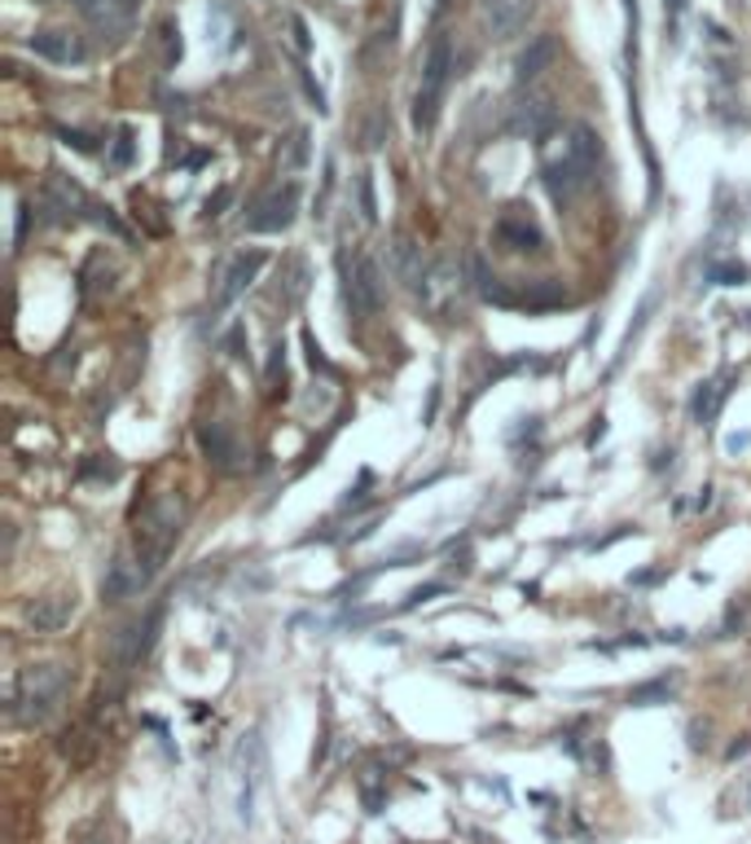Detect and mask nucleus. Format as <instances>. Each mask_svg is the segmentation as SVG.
I'll return each instance as SVG.
<instances>
[{
  "label": "nucleus",
  "mask_w": 751,
  "mask_h": 844,
  "mask_svg": "<svg viewBox=\"0 0 751 844\" xmlns=\"http://www.w3.org/2000/svg\"><path fill=\"white\" fill-rule=\"evenodd\" d=\"M448 79H453V44H448V35H435L426 57H422V84H417V97H413V128L417 132L435 128Z\"/></svg>",
  "instance_id": "f257e3e1"
},
{
  "label": "nucleus",
  "mask_w": 751,
  "mask_h": 844,
  "mask_svg": "<svg viewBox=\"0 0 751 844\" xmlns=\"http://www.w3.org/2000/svg\"><path fill=\"white\" fill-rule=\"evenodd\" d=\"M66 695V669L62 664H31L22 669L18 678V691H13V713L22 722H44Z\"/></svg>",
  "instance_id": "f03ea898"
},
{
  "label": "nucleus",
  "mask_w": 751,
  "mask_h": 844,
  "mask_svg": "<svg viewBox=\"0 0 751 844\" xmlns=\"http://www.w3.org/2000/svg\"><path fill=\"white\" fill-rule=\"evenodd\" d=\"M181 519H185V510H181L176 497H159V501L145 510L141 528H137V545H141V563L150 567V576L163 567L167 550L176 545V537H181Z\"/></svg>",
  "instance_id": "7ed1b4c3"
},
{
  "label": "nucleus",
  "mask_w": 751,
  "mask_h": 844,
  "mask_svg": "<svg viewBox=\"0 0 751 844\" xmlns=\"http://www.w3.org/2000/svg\"><path fill=\"white\" fill-rule=\"evenodd\" d=\"M269 264V256L264 251H242V256H233L229 260V269L220 273V286H216V300H211V309L220 313V309H229L255 278H260V269Z\"/></svg>",
  "instance_id": "20e7f679"
},
{
  "label": "nucleus",
  "mask_w": 751,
  "mask_h": 844,
  "mask_svg": "<svg viewBox=\"0 0 751 844\" xmlns=\"http://www.w3.org/2000/svg\"><path fill=\"white\" fill-rule=\"evenodd\" d=\"M295 212H300V185L291 181V185L273 190V194L255 207V216H251V234H282V229H291Z\"/></svg>",
  "instance_id": "39448f33"
},
{
  "label": "nucleus",
  "mask_w": 751,
  "mask_h": 844,
  "mask_svg": "<svg viewBox=\"0 0 751 844\" xmlns=\"http://www.w3.org/2000/svg\"><path fill=\"white\" fill-rule=\"evenodd\" d=\"M497 238H501L505 247H514V251H541V247H545L541 225H536L523 207H510V212L497 220Z\"/></svg>",
  "instance_id": "423d86ee"
},
{
  "label": "nucleus",
  "mask_w": 751,
  "mask_h": 844,
  "mask_svg": "<svg viewBox=\"0 0 751 844\" xmlns=\"http://www.w3.org/2000/svg\"><path fill=\"white\" fill-rule=\"evenodd\" d=\"M150 585V567H141V563H132V559H115L110 567H106V576H101V594L106 598H132V594H141Z\"/></svg>",
  "instance_id": "0eeeda50"
},
{
  "label": "nucleus",
  "mask_w": 751,
  "mask_h": 844,
  "mask_svg": "<svg viewBox=\"0 0 751 844\" xmlns=\"http://www.w3.org/2000/svg\"><path fill=\"white\" fill-rule=\"evenodd\" d=\"M594 181V172L589 167H580V163H572L567 154L563 159H554V163H545V190L558 198V203H572L585 185Z\"/></svg>",
  "instance_id": "6e6552de"
},
{
  "label": "nucleus",
  "mask_w": 751,
  "mask_h": 844,
  "mask_svg": "<svg viewBox=\"0 0 751 844\" xmlns=\"http://www.w3.org/2000/svg\"><path fill=\"white\" fill-rule=\"evenodd\" d=\"M348 300H352V313H361V317L378 313V304H382V282H378L374 260H357L352 282H348Z\"/></svg>",
  "instance_id": "1a4fd4ad"
},
{
  "label": "nucleus",
  "mask_w": 751,
  "mask_h": 844,
  "mask_svg": "<svg viewBox=\"0 0 751 844\" xmlns=\"http://www.w3.org/2000/svg\"><path fill=\"white\" fill-rule=\"evenodd\" d=\"M31 53L44 57V62H57V66L84 62V44H79V35H70V31H35V35H31Z\"/></svg>",
  "instance_id": "9d476101"
},
{
  "label": "nucleus",
  "mask_w": 751,
  "mask_h": 844,
  "mask_svg": "<svg viewBox=\"0 0 751 844\" xmlns=\"http://www.w3.org/2000/svg\"><path fill=\"white\" fill-rule=\"evenodd\" d=\"M70 616H75V598H66V594H44L26 607V625L35 634H57Z\"/></svg>",
  "instance_id": "9b49d317"
},
{
  "label": "nucleus",
  "mask_w": 751,
  "mask_h": 844,
  "mask_svg": "<svg viewBox=\"0 0 751 844\" xmlns=\"http://www.w3.org/2000/svg\"><path fill=\"white\" fill-rule=\"evenodd\" d=\"M44 207L57 216V220H75L79 216V207H88V198H84V190L70 181V176H48L44 181Z\"/></svg>",
  "instance_id": "f8f14e48"
},
{
  "label": "nucleus",
  "mask_w": 751,
  "mask_h": 844,
  "mask_svg": "<svg viewBox=\"0 0 751 844\" xmlns=\"http://www.w3.org/2000/svg\"><path fill=\"white\" fill-rule=\"evenodd\" d=\"M483 13H488V26L497 35H519L527 26L532 0H483Z\"/></svg>",
  "instance_id": "ddd939ff"
},
{
  "label": "nucleus",
  "mask_w": 751,
  "mask_h": 844,
  "mask_svg": "<svg viewBox=\"0 0 751 844\" xmlns=\"http://www.w3.org/2000/svg\"><path fill=\"white\" fill-rule=\"evenodd\" d=\"M563 154H567L572 163H580V167L598 172V159H602V141H598V132H594V128L576 123V128L567 132V145H563Z\"/></svg>",
  "instance_id": "4468645a"
},
{
  "label": "nucleus",
  "mask_w": 751,
  "mask_h": 844,
  "mask_svg": "<svg viewBox=\"0 0 751 844\" xmlns=\"http://www.w3.org/2000/svg\"><path fill=\"white\" fill-rule=\"evenodd\" d=\"M554 53H558V44H554V35H536L523 53H519V62H514V75L527 84V79H536L549 62H554Z\"/></svg>",
  "instance_id": "2eb2a0df"
},
{
  "label": "nucleus",
  "mask_w": 751,
  "mask_h": 844,
  "mask_svg": "<svg viewBox=\"0 0 751 844\" xmlns=\"http://www.w3.org/2000/svg\"><path fill=\"white\" fill-rule=\"evenodd\" d=\"M558 304H567V291H563L558 282H536V286H527L523 295H510V300H505V309H532V313L558 309Z\"/></svg>",
  "instance_id": "dca6fc26"
},
{
  "label": "nucleus",
  "mask_w": 751,
  "mask_h": 844,
  "mask_svg": "<svg viewBox=\"0 0 751 844\" xmlns=\"http://www.w3.org/2000/svg\"><path fill=\"white\" fill-rule=\"evenodd\" d=\"M159 620H163V612H150L145 620H137L132 629H123V642H119V656L132 664V660H141L145 651H150V642H154V629H159Z\"/></svg>",
  "instance_id": "f3484780"
},
{
  "label": "nucleus",
  "mask_w": 751,
  "mask_h": 844,
  "mask_svg": "<svg viewBox=\"0 0 751 844\" xmlns=\"http://www.w3.org/2000/svg\"><path fill=\"white\" fill-rule=\"evenodd\" d=\"M549 123H554V106H549V101H527V110L514 119V128H519V132H532V137H541Z\"/></svg>",
  "instance_id": "a211bd4d"
},
{
  "label": "nucleus",
  "mask_w": 751,
  "mask_h": 844,
  "mask_svg": "<svg viewBox=\"0 0 751 844\" xmlns=\"http://www.w3.org/2000/svg\"><path fill=\"white\" fill-rule=\"evenodd\" d=\"M198 440H203L207 457H216V462H229V457H233V440H229V431H225L220 422L203 426V431H198Z\"/></svg>",
  "instance_id": "6ab92c4d"
},
{
  "label": "nucleus",
  "mask_w": 751,
  "mask_h": 844,
  "mask_svg": "<svg viewBox=\"0 0 751 844\" xmlns=\"http://www.w3.org/2000/svg\"><path fill=\"white\" fill-rule=\"evenodd\" d=\"M721 392H726V388H717V383H704V388L695 392V405H690V410H695V419H699V422L717 419V410H721Z\"/></svg>",
  "instance_id": "aec40b11"
},
{
  "label": "nucleus",
  "mask_w": 751,
  "mask_h": 844,
  "mask_svg": "<svg viewBox=\"0 0 751 844\" xmlns=\"http://www.w3.org/2000/svg\"><path fill=\"white\" fill-rule=\"evenodd\" d=\"M748 273H743V264H708V282H717V286H739Z\"/></svg>",
  "instance_id": "412c9836"
},
{
  "label": "nucleus",
  "mask_w": 751,
  "mask_h": 844,
  "mask_svg": "<svg viewBox=\"0 0 751 844\" xmlns=\"http://www.w3.org/2000/svg\"><path fill=\"white\" fill-rule=\"evenodd\" d=\"M110 163H115V167H128V163H132V132H128V128L115 137V154H110Z\"/></svg>",
  "instance_id": "4be33fe9"
},
{
  "label": "nucleus",
  "mask_w": 751,
  "mask_h": 844,
  "mask_svg": "<svg viewBox=\"0 0 751 844\" xmlns=\"http://www.w3.org/2000/svg\"><path fill=\"white\" fill-rule=\"evenodd\" d=\"M361 216L366 220H378V203H374V181L361 176Z\"/></svg>",
  "instance_id": "5701e85b"
},
{
  "label": "nucleus",
  "mask_w": 751,
  "mask_h": 844,
  "mask_svg": "<svg viewBox=\"0 0 751 844\" xmlns=\"http://www.w3.org/2000/svg\"><path fill=\"white\" fill-rule=\"evenodd\" d=\"M291 31H295V48H300V53H308V48H313V40H308V22H304L300 13L291 18Z\"/></svg>",
  "instance_id": "b1692460"
},
{
  "label": "nucleus",
  "mask_w": 751,
  "mask_h": 844,
  "mask_svg": "<svg viewBox=\"0 0 751 844\" xmlns=\"http://www.w3.org/2000/svg\"><path fill=\"white\" fill-rule=\"evenodd\" d=\"M444 594V585H422V589H413L409 594V603L404 607H417V603H431V598H439Z\"/></svg>",
  "instance_id": "393cba45"
},
{
  "label": "nucleus",
  "mask_w": 751,
  "mask_h": 844,
  "mask_svg": "<svg viewBox=\"0 0 751 844\" xmlns=\"http://www.w3.org/2000/svg\"><path fill=\"white\" fill-rule=\"evenodd\" d=\"M62 141H66V145H75V150H84V154L92 150V137H84V132H70V128L62 132Z\"/></svg>",
  "instance_id": "a878e982"
},
{
  "label": "nucleus",
  "mask_w": 751,
  "mask_h": 844,
  "mask_svg": "<svg viewBox=\"0 0 751 844\" xmlns=\"http://www.w3.org/2000/svg\"><path fill=\"white\" fill-rule=\"evenodd\" d=\"M304 344H308V361H313V370H330V361L322 357V348L313 344V335H304Z\"/></svg>",
  "instance_id": "bb28decb"
},
{
  "label": "nucleus",
  "mask_w": 751,
  "mask_h": 844,
  "mask_svg": "<svg viewBox=\"0 0 751 844\" xmlns=\"http://www.w3.org/2000/svg\"><path fill=\"white\" fill-rule=\"evenodd\" d=\"M229 203V190H220L216 198H207V216H220V207Z\"/></svg>",
  "instance_id": "cd10ccee"
},
{
  "label": "nucleus",
  "mask_w": 751,
  "mask_h": 844,
  "mask_svg": "<svg viewBox=\"0 0 751 844\" xmlns=\"http://www.w3.org/2000/svg\"><path fill=\"white\" fill-rule=\"evenodd\" d=\"M70 4H75V9H84V4H88V0H70Z\"/></svg>",
  "instance_id": "c85d7f7f"
}]
</instances>
